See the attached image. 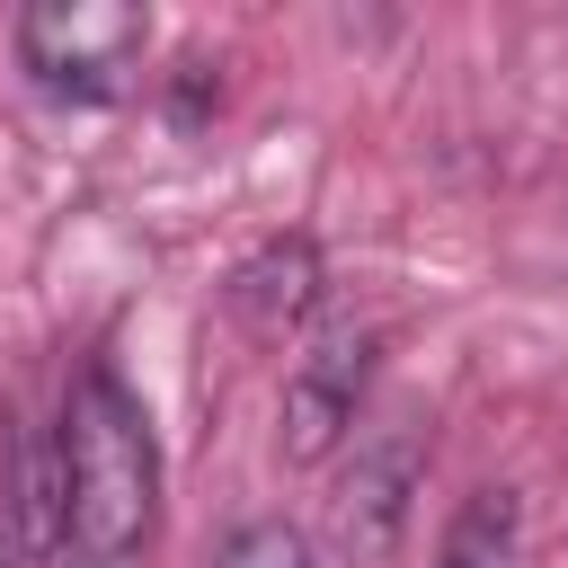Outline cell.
<instances>
[{
	"label": "cell",
	"instance_id": "1",
	"mask_svg": "<svg viewBox=\"0 0 568 568\" xmlns=\"http://www.w3.org/2000/svg\"><path fill=\"white\" fill-rule=\"evenodd\" d=\"M62 497H71V541L89 559H133L160 524V444L142 399L89 364L62 399Z\"/></svg>",
	"mask_w": 568,
	"mask_h": 568
},
{
	"label": "cell",
	"instance_id": "2",
	"mask_svg": "<svg viewBox=\"0 0 568 568\" xmlns=\"http://www.w3.org/2000/svg\"><path fill=\"white\" fill-rule=\"evenodd\" d=\"M142 44H151V18L133 0H36V9H18V62L44 89H71V98H115Z\"/></svg>",
	"mask_w": 568,
	"mask_h": 568
},
{
	"label": "cell",
	"instance_id": "3",
	"mask_svg": "<svg viewBox=\"0 0 568 568\" xmlns=\"http://www.w3.org/2000/svg\"><path fill=\"white\" fill-rule=\"evenodd\" d=\"M364 382H373V328H328L284 382V462H328L355 426Z\"/></svg>",
	"mask_w": 568,
	"mask_h": 568
},
{
	"label": "cell",
	"instance_id": "4",
	"mask_svg": "<svg viewBox=\"0 0 568 568\" xmlns=\"http://www.w3.org/2000/svg\"><path fill=\"white\" fill-rule=\"evenodd\" d=\"M426 479V435L417 426H382L355 444V470L337 488V541L355 559H390V541L408 532V497Z\"/></svg>",
	"mask_w": 568,
	"mask_h": 568
},
{
	"label": "cell",
	"instance_id": "5",
	"mask_svg": "<svg viewBox=\"0 0 568 568\" xmlns=\"http://www.w3.org/2000/svg\"><path fill=\"white\" fill-rule=\"evenodd\" d=\"M231 320L248 328V337H284V328H302L311 311H320V248L302 240V231H284V240H266V248H248L240 266H231Z\"/></svg>",
	"mask_w": 568,
	"mask_h": 568
},
{
	"label": "cell",
	"instance_id": "6",
	"mask_svg": "<svg viewBox=\"0 0 568 568\" xmlns=\"http://www.w3.org/2000/svg\"><path fill=\"white\" fill-rule=\"evenodd\" d=\"M9 532H18V550H27V559H53V550L71 541L62 444H53L44 426H27V417H18V435H9Z\"/></svg>",
	"mask_w": 568,
	"mask_h": 568
},
{
	"label": "cell",
	"instance_id": "7",
	"mask_svg": "<svg viewBox=\"0 0 568 568\" xmlns=\"http://www.w3.org/2000/svg\"><path fill=\"white\" fill-rule=\"evenodd\" d=\"M435 568H515V497H506V488L462 497V515L444 524Z\"/></svg>",
	"mask_w": 568,
	"mask_h": 568
},
{
	"label": "cell",
	"instance_id": "8",
	"mask_svg": "<svg viewBox=\"0 0 568 568\" xmlns=\"http://www.w3.org/2000/svg\"><path fill=\"white\" fill-rule=\"evenodd\" d=\"M213 568H320V550H311V532H302V524L257 515V524H240V532L222 541V559H213Z\"/></svg>",
	"mask_w": 568,
	"mask_h": 568
}]
</instances>
